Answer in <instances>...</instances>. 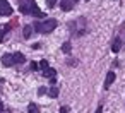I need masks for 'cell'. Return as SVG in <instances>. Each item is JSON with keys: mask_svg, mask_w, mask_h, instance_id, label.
Here are the masks:
<instances>
[{"mask_svg": "<svg viewBox=\"0 0 125 113\" xmlns=\"http://www.w3.org/2000/svg\"><path fill=\"white\" fill-rule=\"evenodd\" d=\"M2 63H4L5 67H10V65L14 63V57H12V55H9V53H7V55H4V57H2Z\"/></svg>", "mask_w": 125, "mask_h": 113, "instance_id": "5b68a950", "label": "cell"}, {"mask_svg": "<svg viewBox=\"0 0 125 113\" xmlns=\"http://www.w3.org/2000/svg\"><path fill=\"white\" fill-rule=\"evenodd\" d=\"M10 31V24H5L4 28H2V31H0V43L4 41V38H5V34Z\"/></svg>", "mask_w": 125, "mask_h": 113, "instance_id": "ba28073f", "label": "cell"}, {"mask_svg": "<svg viewBox=\"0 0 125 113\" xmlns=\"http://www.w3.org/2000/svg\"><path fill=\"white\" fill-rule=\"evenodd\" d=\"M31 16H34V17H43V12L40 10V7L33 2L31 4Z\"/></svg>", "mask_w": 125, "mask_h": 113, "instance_id": "3957f363", "label": "cell"}, {"mask_svg": "<svg viewBox=\"0 0 125 113\" xmlns=\"http://www.w3.org/2000/svg\"><path fill=\"white\" fill-rule=\"evenodd\" d=\"M62 50H63L65 53H69V51H70V43H63V45H62Z\"/></svg>", "mask_w": 125, "mask_h": 113, "instance_id": "9a60e30c", "label": "cell"}, {"mask_svg": "<svg viewBox=\"0 0 125 113\" xmlns=\"http://www.w3.org/2000/svg\"><path fill=\"white\" fill-rule=\"evenodd\" d=\"M60 113H69V106H62L60 108Z\"/></svg>", "mask_w": 125, "mask_h": 113, "instance_id": "ac0fdd59", "label": "cell"}, {"mask_svg": "<svg viewBox=\"0 0 125 113\" xmlns=\"http://www.w3.org/2000/svg\"><path fill=\"white\" fill-rule=\"evenodd\" d=\"M96 113H103V108H98V110H96Z\"/></svg>", "mask_w": 125, "mask_h": 113, "instance_id": "ffe728a7", "label": "cell"}, {"mask_svg": "<svg viewBox=\"0 0 125 113\" xmlns=\"http://www.w3.org/2000/svg\"><path fill=\"white\" fill-rule=\"evenodd\" d=\"M113 81H115V72H108V74H106V79H104V87L108 89V87L113 84Z\"/></svg>", "mask_w": 125, "mask_h": 113, "instance_id": "277c9868", "label": "cell"}, {"mask_svg": "<svg viewBox=\"0 0 125 113\" xmlns=\"http://www.w3.org/2000/svg\"><path fill=\"white\" fill-rule=\"evenodd\" d=\"M12 57H14V63H24V60H26L22 53H14Z\"/></svg>", "mask_w": 125, "mask_h": 113, "instance_id": "9c48e42d", "label": "cell"}, {"mask_svg": "<svg viewBox=\"0 0 125 113\" xmlns=\"http://www.w3.org/2000/svg\"><path fill=\"white\" fill-rule=\"evenodd\" d=\"M38 65H40V69H43V70H46V69H48V60H41V62H40Z\"/></svg>", "mask_w": 125, "mask_h": 113, "instance_id": "5bb4252c", "label": "cell"}, {"mask_svg": "<svg viewBox=\"0 0 125 113\" xmlns=\"http://www.w3.org/2000/svg\"><path fill=\"white\" fill-rule=\"evenodd\" d=\"M28 113H40V110H38V106H36L34 103H31V104L28 106Z\"/></svg>", "mask_w": 125, "mask_h": 113, "instance_id": "8fae6325", "label": "cell"}, {"mask_svg": "<svg viewBox=\"0 0 125 113\" xmlns=\"http://www.w3.org/2000/svg\"><path fill=\"white\" fill-rule=\"evenodd\" d=\"M62 9H63V10H70V9H72V4H70V2H62Z\"/></svg>", "mask_w": 125, "mask_h": 113, "instance_id": "4fadbf2b", "label": "cell"}, {"mask_svg": "<svg viewBox=\"0 0 125 113\" xmlns=\"http://www.w3.org/2000/svg\"><path fill=\"white\" fill-rule=\"evenodd\" d=\"M43 75H45V77H48V79H55V75H57V70L48 67L46 70H43Z\"/></svg>", "mask_w": 125, "mask_h": 113, "instance_id": "8992f818", "label": "cell"}, {"mask_svg": "<svg viewBox=\"0 0 125 113\" xmlns=\"http://www.w3.org/2000/svg\"><path fill=\"white\" fill-rule=\"evenodd\" d=\"M57 21L55 19H46V21H43L41 24H36V31H40V33H52L55 28H57Z\"/></svg>", "mask_w": 125, "mask_h": 113, "instance_id": "6da1fadb", "label": "cell"}, {"mask_svg": "<svg viewBox=\"0 0 125 113\" xmlns=\"http://www.w3.org/2000/svg\"><path fill=\"white\" fill-rule=\"evenodd\" d=\"M12 14V7L7 0H0V16H10Z\"/></svg>", "mask_w": 125, "mask_h": 113, "instance_id": "7a4b0ae2", "label": "cell"}, {"mask_svg": "<svg viewBox=\"0 0 125 113\" xmlns=\"http://www.w3.org/2000/svg\"><path fill=\"white\" fill-rule=\"evenodd\" d=\"M46 92H48L46 87H40V89H38V94H46Z\"/></svg>", "mask_w": 125, "mask_h": 113, "instance_id": "2e32d148", "label": "cell"}, {"mask_svg": "<svg viewBox=\"0 0 125 113\" xmlns=\"http://www.w3.org/2000/svg\"><path fill=\"white\" fill-rule=\"evenodd\" d=\"M46 4H48V7H53V5L57 4V0H48V2H46Z\"/></svg>", "mask_w": 125, "mask_h": 113, "instance_id": "d6986e66", "label": "cell"}, {"mask_svg": "<svg viewBox=\"0 0 125 113\" xmlns=\"http://www.w3.org/2000/svg\"><path fill=\"white\" fill-rule=\"evenodd\" d=\"M48 92H50V96H52V98H57V96H58V87H52Z\"/></svg>", "mask_w": 125, "mask_h": 113, "instance_id": "7c38bea8", "label": "cell"}, {"mask_svg": "<svg viewBox=\"0 0 125 113\" xmlns=\"http://www.w3.org/2000/svg\"><path fill=\"white\" fill-rule=\"evenodd\" d=\"M33 26H24V31H22V34H24V38H29L31 36V33H33V29H31Z\"/></svg>", "mask_w": 125, "mask_h": 113, "instance_id": "30bf717a", "label": "cell"}, {"mask_svg": "<svg viewBox=\"0 0 125 113\" xmlns=\"http://www.w3.org/2000/svg\"><path fill=\"white\" fill-rule=\"evenodd\" d=\"M38 67H40V65H38L36 62H31V69H33V70H38Z\"/></svg>", "mask_w": 125, "mask_h": 113, "instance_id": "e0dca14e", "label": "cell"}, {"mask_svg": "<svg viewBox=\"0 0 125 113\" xmlns=\"http://www.w3.org/2000/svg\"><path fill=\"white\" fill-rule=\"evenodd\" d=\"M120 48H122V41H120V40H115L113 45H111V51H113V53H118Z\"/></svg>", "mask_w": 125, "mask_h": 113, "instance_id": "52a82bcc", "label": "cell"}]
</instances>
